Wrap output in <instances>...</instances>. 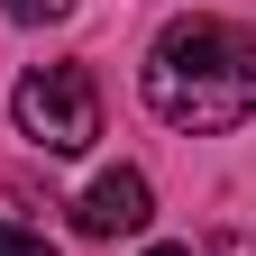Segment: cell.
I'll return each mask as SVG.
<instances>
[{"instance_id": "6da1fadb", "label": "cell", "mask_w": 256, "mask_h": 256, "mask_svg": "<svg viewBox=\"0 0 256 256\" xmlns=\"http://www.w3.org/2000/svg\"><path fill=\"white\" fill-rule=\"evenodd\" d=\"M138 92H146V110L165 128H192V138L247 128L256 119V28H238V18H174L146 46Z\"/></svg>"}, {"instance_id": "7a4b0ae2", "label": "cell", "mask_w": 256, "mask_h": 256, "mask_svg": "<svg viewBox=\"0 0 256 256\" xmlns=\"http://www.w3.org/2000/svg\"><path fill=\"white\" fill-rule=\"evenodd\" d=\"M10 119H18V138H37L46 156H82L101 138V92H92L82 64H37V74H18Z\"/></svg>"}, {"instance_id": "3957f363", "label": "cell", "mask_w": 256, "mask_h": 256, "mask_svg": "<svg viewBox=\"0 0 256 256\" xmlns=\"http://www.w3.org/2000/svg\"><path fill=\"white\" fill-rule=\"evenodd\" d=\"M74 220H82V238H138L146 220H156V192H146L138 165H110L101 183L82 192V210H74Z\"/></svg>"}, {"instance_id": "277c9868", "label": "cell", "mask_w": 256, "mask_h": 256, "mask_svg": "<svg viewBox=\"0 0 256 256\" xmlns=\"http://www.w3.org/2000/svg\"><path fill=\"white\" fill-rule=\"evenodd\" d=\"M0 10H10L18 28H46V18H64V10H74V0H0Z\"/></svg>"}, {"instance_id": "5b68a950", "label": "cell", "mask_w": 256, "mask_h": 256, "mask_svg": "<svg viewBox=\"0 0 256 256\" xmlns=\"http://www.w3.org/2000/svg\"><path fill=\"white\" fill-rule=\"evenodd\" d=\"M0 256H55L37 229H10V220H0Z\"/></svg>"}, {"instance_id": "8992f818", "label": "cell", "mask_w": 256, "mask_h": 256, "mask_svg": "<svg viewBox=\"0 0 256 256\" xmlns=\"http://www.w3.org/2000/svg\"><path fill=\"white\" fill-rule=\"evenodd\" d=\"M220 256H256V238H220Z\"/></svg>"}, {"instance_id": "52a82bcc", "label": "cell", "mask_w": 256, "mask_h": 256, "mask_svg": "<svg viewBox=\"0 0 256 256\" xmlns=\"http://www.w3.org/2000/svg\"><path fill=\"white\" fill-rule=\"evenodd\" d=\"M146 256H192V247H146Z\"/></svg>"}]
</instances>
